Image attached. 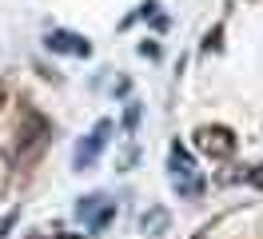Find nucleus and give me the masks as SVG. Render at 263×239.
<instances>
[{"label":"nucleus","instance_id":"obj_4","mask_svg":"<svg viewBox=\"0 0 263 239\" xmlns=\"http://www.w3.org/2000/svg\"><path fill=\"white\" fill-rule=\"evenodd\" d=\"M108 136H112V120H100V124L92 127V136L76 148V168H80V172H84V168H92V163L100 159V152L108 148Z\"/></svg>","mask_w":263,"mask_h":239},{"label":"nucleus","instance_id":"obj_7","mask_svg":"<svg viewBox=\"0 0 263 239\" xmlns=\"http://www.w3.org/2000/svg\"><path fill=\"white\" fill-rule=\"evenodd\" d=\"M219 36H223V28H212V32H208V40H203V52H219Z\"/></svg>","mask_w":263,"mask_h":239},{"label":"nucleus","instance_id":"obj_5","mask_svg":"<svg viewBox=\"0 0 263 239\" xmlns=\"http://www.w3.org/2000/svg\"><path fill=\"white\" fill-rule=\"evenodd\" d=\"M44 44H48L52 52H68V56H92V44L80 40V36H72V32H48Z\"/></svg>","mask_w":263,"mask_h":239},{"label":"nucleus","instance_id":"obj_2","mask_svg":"<svg viewBox=\"0 0 263 239\" xmlns=\"http://www.w3.org/2000/svg\"><path fill=\"white\" fill-rule=\"evenodd\" d=\"M167 168H172V183H176V191H180V195H199V191H203V179L196 175V163H192V156L183 152L180 143H172Z\"/></svg>","mask_w":263,"mask_h":239},{"label":"nucleus","instance_id":"obj_10","mask_svg":"<svg viewBox=\"0 0 263 239\" xmlns=\"http://www.w3.org/2000/svg\"><path fill=\"white\" fill-rule=\"evenodd\" d=\"M0 104H4V84H0Z\"/></svg>","mask_w":263,"mask_h":239},{"label":"nucleus","instance_id":"obj_3","mask_svg":"<svg viewBox=\"0 0 263 239\" xmlns=\"http://www.w3.org/2000/svg\"><path fill=\"white\" fill-rule=\"evenodd\" d=\"M76 215L88 219L92 231H104V227L112 223V215H116V204H112V199H104V195H84L80 204H76Z\"/></svg>","mask_w":263,"mask_h":239},{"label":"nucleus","instance_id":"obj_8","mask_svg":"<svg viewBox=\"0 0 263 239\" xmlns=\"http://www.w3.org/2000/svg\"><path fill=\"white\" fill-rule=\"evenodd\" d=\"M136 120H140V104H132V108H128V116H124V127L132 132V127H136Z\"/></svg>","mask_w":263,"mask_h":239},{"label":"nucleus","instance_id":"obj_1","mask_svg":"<svg viewBox=\"0 0 263 239\" xmlns=\"http://www.w3.org/2000/svg\"><path fill=\"white\" fill-rule=\"evenodd\" d=\"M196 148L208 159H228L235 152V132L223 124H203V127H196Z\"/></svg>","mask_w":263,"mask_h":239},{"label":"nucleus","instance_id":"obj_9","mask_svg":"<svg viewBox=\"0 0 263 239\" xmlns=\"http://www.w3.org/2000/svg\"><path fill=\"white\" fill-rule=\"evenodd\" d=\"M247 179H251V183H259V188H263V168H259V172H251Z\"/></svg>","mask_w":263,"mask_h":239},{"label":"nucleus","instance_id":"obj_6","mask_svg":"<svg viewBox=\"0 0 263 239\" xmlns=\"http://www.w3.org/2000/svg\"><path fill=\"white\" fill-rule=\"evenodd\" d=\"M140 231H144V235H160V231H167V211H164V207H148V211L140 215Z\"/></svg>","mask_w":263,"mask_h":239}]
</instances>
